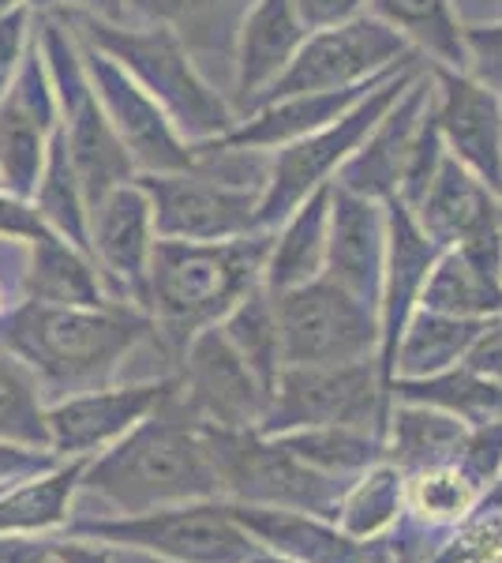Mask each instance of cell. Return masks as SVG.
Returning <instances> with one entry per match:
<instances>
[{
	"mask_svg": "<svg viewBox=\"0 0 502 563\" xmlns=\"http://www.w3.org/2000/svg\"><path fill=\"white\" fill-rule=\"evenodd\" d=\"M79 53H83V65L90 84L98 90V102H102L127 158H132L135 174H185V169L199 166L196 143H188L177 132V124L166 117V109L154 102L113 57H105L102 49H94L87 42H79Z\"/></svg>",
	"mask_w": 502,
	"mask_h": 563,
	"instance_id": "13",
	"label": "cell"
},
{
	"mask_svg": "<svg viewBox=\"0 0 502 563\" xmlns=\"http://www.w3.org/2000/svg\"><path fill=\"white\" fill-rule=\"evenodd\" d=\"M23 301L42 305H105L102 275L94 260L60 233H42L38 241L23 244V275H20Z\"/></svg>",
	"mask_w": 502,
	"mask_h": 563,
	"instance_id": "27",
	"label": "cell"
},
{
	"mask_svg": "<svg viewBox=\"0 0 502 563\" xmlns=\"http://www.w3.org/2000/svg\"><path fill=\"white\" fill-rule=\"evenodd\" d=\"M390 556H394V552H390ZM394 563H420V560H398V556H394Z\"/></svg>",
	"mask_w": 502,
	"mask_h": 563,
	"instance_id": "56",
	"label": "cell"
},
{
	"mask_svg": "<svg viewBox=\"0 0 502 563\" xmlns=\"http://www.w3.org/2000/svg\"><path fill=\"white\" fill-rule=\"evenodd\" d=\"M499 203H502V192H499Z\"/></svg>",
	"mask_w": 502,
	"mask_h": 563,
	"instance_id": "58",
	"label": "cell"
},
{
	"mask_svg": "<svg viewBox=\"0 0 502 563\" xmlns=\"http://www.w3.org/2000/svg\"><path fill=\"white\" fill-rule=\"evenodd\" d=\"M274 440L286 443L297 459H304L319 474L337 477L345 485H353L364 470L382 462V432L356 429V424H323V429H300L274 435Z\"/></svg>",
	"mask_w": 502,
	"mask_h": 563,
	"instance_id": "36",
	"label": "cell"
},
{
	"mask_svg": "<svg viewBox=\"0 0 502 563\" xmlns=\"http://www.w3.org/2000/svg\"><path fill=\"white\" fill-rule=\"evenodd\" d=\"M60 533L124 544L169 563H252L259 544L236 522L233 507L222 496L191 499V504L158 507L143 515H113V519H68Z\"/></svg>",
	"mask_w": 502,
	"mask_h": 563,
	"instance_id": "9",
	"label": "cell"
},
{
	"mask_svg": "<svg viewBox=\"0 0 502 563\" xmlns=\"http://www.w3.org/2000/svg\"><path fill=\"white\" fill-rule=\"evenodd\" d=\"M42 233H49V225L42 222V214L34 211L31 199H20L0 188V241L31 244V241H38Z\"/></svg>",
	"mask_w": 502,
	"mask_h": 563,
	"instance_id": "44",
	"label": "cell"
},
{
	"mask_svg": "<svg viewBox=\"0 0 502 563\" xmlns=\"http://www.w3.org/2000/svg\"><path fill=\"white\" fill-rule=\"evenodd\" d=\"M477 511H502V470L488 481V485H483Z\"/></svg>",
	"mask_w": 502,
	"mask_h": 563,
	"instance_id": "51",
	"label": "cell"
},
{
	"mask_svg": "<svg viewBox=\"0 0 502 563\" xmlns=\"http://www.w3.org/2000/svg\"><path fill=\"white\" fill-rule=\"evenodd\" d=\"M499 563H502V560H499Z\"/></svg>",
	"mask_w": 502,
	"mask_h": 563,
	"instance_id": "59",
	"label": "cell"
},
{
	"mask_svg": "<svg viewBox=\"0 0 502 563\" xmlns=\"http://www.w3.org/2000/svg\"><path fill=\"white\" fill-rule=\"evenodd\" d=\"M154 346V320L124 301H20L0 320V350L31 368L45 402L116 384L132 353Z\"/></svg>",
	"mask_w": 502,
	"mask_h": 563,
	"instance_id": "2",
	"label": "cell"
},
{
	"mask_svg": "<svg viewBox=\"0 0 502 563\" xmlns=\"http://www.w3.org/2000/svg\"><path fill=\"white\" fill-rule=\"evenodd\" d=\"M214 496L222 493L207 451V432L180 402L172 379V390L158 402V410L143 417L102 455L87 459L71 519L143 515Z\"/></svg>",
	"mask_w": 502,
	"mask_h": 563,
	"instance_id": "1",
	"label": "cell"
},
{
	"mask_svg": "<svg viewBox=\"0 0 502 563\" xmlns=\"http://www.w3.org/2000/svg\"><path fill=\"white\" fill-rule=\"evenodd\" d=\"M420 68H424V60L398 68L394 76H387L376 90H368L360 102L353 109H345L326 129L267 154V177H263V192H259V230H274V225L289 211H297L308 196L334 185L337 169L349 162V154L360 147V140L371 132V124L387 113L390 102L413 84V76Z\"/></svg>",
	"mask_w": 502,
	"mask_h": 563,
	"instance_id": "8",
	"label": "cell"
},
{
	"mask_svg": "<svg viewBox=\"0 0 502 563\" xmlns=\"http://www.w3.org/2000/svg\"><path fill=\"white\" fill-rule=\"evenodd\" d=\"M177 395L188 413L210 429H259L270 390L230 346L222 327L191 334L172 365Z\"/></svg>",
	"mask_w": 502,
	"mask_h": 563,
	"instance_id": "14",
	"label": "cell"
},
{
	"mask_svg": "<svg viewBox=\"0 0 502 563\" xmlns=\"http://www.w3.org/2000/svg\"><path fill=\"white\" fill-rule=\"evenodd\" d=\"M34 12H76V15H98V20H127V0H34Z\"/></svg>",
	"mask_w": 502,
	"mask_h": 563,
	"instance_id": "49",
	"label": "cell"
},
{
	"mask_svg": "<svg viewBox=\"0 0 502 563\" xmlns=\"http://www.w3.org/2000/svg\"><path fill=\"white\" fill-rule=\"evenodd\" d=\"M252 563H297V560H286V556H274V552H255V556H252Z\"/></svg>",
	"mask_w": 502,
	"mask_h": 563,
	"instance_id": "54",
	"label": "cell"
},
{
	"mask_svg": "<svg viewBox=\"0 0 502 563\" xmlns=\"http://www.w3.org/2000/svg\"><path fill=\"white\" fill-rule=\"evenodd\" d=\"M483 320H458V316L427 312L416 308L401 331L394 357H390V379H427L461 365L477 342Z\"/></svg>",
	"mask_w": 502,
	"mask_h": 563,
	"instance_id": "32",
	"label": "cell"
},
{
	"mask_svg": "<svg viewBox=\"0 0 502 563\" xmlns=\"http://www.w3.org/2000/svg\"><path fill=\"white\" fill-rule=\"evenodd\" d=\"M390 76H394V71H390ZM382 79H371V84H360V87H349V90H312V95L274 98V102H263V106L248 109L244 117H236L233 129L225 135H217V140H210L207 147L270 154V151L286 147V143L304 140V135L326 129V124L337 121L345 109H353L356 102H360L368 90H376Z\"/></svg>",
	"mask_w": 502,
	"mask_h": 563,
	"instance_id": "23",
	"label": "cell"
},
{
	"mask_svg": "<svg viewBox=\"0 0 502 563\" xmlns=\"http://www.w3.org/2000/svg\"><path fill=\"white\" fill-rule=\"evenodd\" d=\"M387 413L390 379L382 376L379 357L342 361V365H286L270 390L259 432L286 435L323 424L387 432Z\"/></svg>",
	"mask_w": 502,
	"mask_h": 563,
	"instance_id": "10",
	"label": "cell"
},
{
	"mask_svg": "<svg viewBox=\"0 0 502 563\" xmlns=\"http://www.w3.org/2000/svg\"><path fill=\"white\" fill-rule=\"evenodd\" d=\"M427 113H432V68L424 65L413 76V84L390 102L387 113L371 124V132L349 154V162L337 169L334 185L376 199V203L398 199L401 177H405L413 147L427 124Z\"/></svg>",
	"mask_w": 502,
	"mask_h": 563,
	"instance_id": "20",
	"label": "cell"
},
{
	"mask_svg": "<svg viewBox=\"0 0 502 563\" xmlns=\"http://www.w3.org/2000/svg\"><path fill=\"white\" fill-rule=\"evenodd\" d=\"M34 0H0V15H8V12H15V8H31Z\"/></svg>",
	"mask_w": 502,
	"mask_h": 563,
	"instance_id": "55",
	"label": "cell"
},
{
	"mask_svg": "<svg viewBox=\"0 0 502 563\" xmlns=\"http://www.w3.org/2000/svg\"><path fill=\"white\" fill-rule=\"evenodd\" d=\"M439 244L416 225L413 211L398 199L387 203V263H382V286H379V368L387 376L394 346L405 331L409 316L420 308V289L432 275L439 260ZM390 379V376H387Z\"/></svg>",
	"mask_w": 502,
	"mask_h": 563,
	"instance_id": "22",
	"label": "cell"
},
{
	"mask_svg": "<svg viewBox=\"0 0 502 563\" xmlns=\"http://www.w3.org/2000/svg\"><path fill=\"white\" fill-rule=\"evenodd\" d=\"M0 440L45 448V390L23 361L0 350Z\"/></svg>",
	"mask_w": 502,
	"mask_h": 563,
	"instance_id": "40",
	"label": "cell"
},
{
	"mask_svg": "<svg viewBox=\"0 0 502 563\" xmlns=\"http://www.w3.org/2000/svg\"><path fill=\"white\" fill-rule=\"evenodd\" d=\"M154 214L140 180H124L87 214V252L113 301L147 312V271L154 252Z\"/></svg>",
	"mask_w": 502,
	"mask_h": 563,
	"instance_id": "18",
	"label": "cell"
},
{
	"mask_svg": "<svg viewBox=\"0 0 502 563\" xmlns=\"http://www.w3.org/2000/svg\"><path fill=\"white\" fill-rule=\"evenodd\" d=\"M502 98V20L465 23V68Z\"/></svg>",
	"mask_w": 502,
	"mask_h": 563,
	"instance_id": "42",
	"label": "cell"
},
{
	"mask_svg": "<svg viewBox=\"0 0 502 563\" xmlns=\"http://www.w3.org/2000/svg\"><path fill=\"white\" fill-rule=\"evenodd\" d=\"M60 20L71 26L79 42L113 57L154 102L166 109V117L188 143H210L236 124L230 95L217 90L214 79H207V71L191 60V53L172 38L166 26L140 20L113 23L76 12H64Z\"/></svg>",
	"mask_w": 502,
	"mask_h": 563,
	"instance_id": "4",
	"label": "cell"
},
{
	"mask_svg": "<svg viewBox=\"0 0 502 563\" xmlns=\"http://www.w3.org/2000/svg\"><path fill=\"white\" fill-rule=\"evenodd\" d=\"M368 12L398 31L424 65L465 68V20L458 0H368Z\"/></svg>",
	"mask_w": 502,
	"mask_h": 563,
	"instance_id": "31",
	"label": "cell"
},
{
	"mask_svg": "<svg viewBox=\"0 0 502 563\" xmlns=\"http://www.w3.org/2000/svg\"><path fill=\"white\" fill-rule=\"evenodd\" d=\"M413 60L420 57L409 49V42L401 38L398 31H390L382 20L364 12L349 23L326 26V31H308L304 45H300L297 57L289 60V68L281 71L248 109L274 102V98H286V95L349 90V87L390 76V71L413 65ZM248 109H244V113H248Z\"/></svg>",
	"mask_w": 502,
	"mask_h": 563,
	"instance_id": "11",
	"label": "cell"
},
{
	"mask_svg": "<svg viewBox=\"0 0 502 563\" xmlns=\"http://www.w3.org/2000/svg\"><path fill=\"white\" fill-rule=\"evenodd\" d=\"M416 225L439 249H458L461 256L480 263L483 271L502 278V203L499 192L488 188L458 158H446L435 169L432 185L413 207Z\"/></svg>",
	"mask_w": 502,
	"mask_h": 563,
	"instance_id": "15",
	"label": "cell"
},
{
	"mask_svg": "<svg viewBox=\"0 0 502 563\" xmlns=\"http://www.w3.org/2000/svg\"><path fill=\"white\" fill-rule=\"evenodd\" d=\"M326 225H331V185L308 196L297 211H289L270 230L267 267H263V286L270 294L304 286V282L323 275Z\"/></svg>",
	"mask_w": 502,
	"mask_h": 563,
	"instance_id": "28",
	"label": "cell"
},
{
	"mask_svg": "<svg viewBox=\"0 0 502 563\" xmlns=\"http://www.w3.org/2000/svg\"><path fill=\"white\" fill-rule=\"evenodd\" d=\"M300 23L308 31H326V26L349 23L368 12V0H293Z\"/></svg>",
	"mask_w": 502,
	"mask_h": 563,
	"instance_id": "47",
	"label": "cell"
},
{
	"mask_svg": "<svg viewBox=\"0 0 502 563\" xmlns=\"http://www.w3.org/2000/svg\"><path fill=\"white\" fill-rule=\"evenodd\" d=\"M420 308L458 320H491L502 312V278L461 256L458 249H443L420 289Z\"/></svg>",
	"mask_w": 502,
	"mask_h": 563,
	"instance_id": "34",
	"label": "cell"
},
{
	"mask_svg": "<svg viewBox=\"0 0 502 563\" xmlns=\"http://www.w3.org/2000/svg\"><path fill=\"white\" fill-rule=\"evenodd\" d=\"M480 485L465 474L461 466L446 462V466L420 470L405 477V507L401 519H409L420 530L435 533V538H450L458 526L477 511Z\"/></svg>",
	"mask_w": 502,
	"mask_h": 563,
	"instance_id": "35",
	"label": "cell"
},
{
	"mask_svg": "<svg viewBox=\"0 0 502 563\" xmlns=\"http://www.w3.org/2000/svg\"><path fill=\"white\" fill-rule=\"evenodd\" d=\"M286 365H342L379 357V312L331 278L274 294Z\"/></svg>",
	"mask_w": 502,
	"mask_h": 563,
	"instance_id": "12",
	"label": "cell"
},
{
	"mask_svg": "<svg viewBox=\"0 0 502 563\" xmlns=\"http://www.w3.org/2000/svg\"><path fill=\"white\" fill-rule=\"evenodd\" d=\"M199 147V166L185 174H135L150 199L154 233L169 241H230L259 230V192L267 154Z\"/></svg>",
	"mask_w": 502,
	"mask_h": 563,
	"instance_id": "5",
	"label": "cell"
},
{
	"mask_svg": "<svg viewBox=\"0 0 502 563\" xmlns=\"http://www.w3.org/2000/svg\"><path fill=\"white\" fill-rule=\"evenodd\" d=\"M432 68V117L450 158L502 192V98L461 68Z\"/></svg>",
	"mask_w": 502,
	"mask_h": 563,
	"instance_id": "19",
	"label": "cell"
},
{
	"mask_svg": "<svg viewBox=\"0 0 502 563\" xmlns=\"http://www.w3.org/2000/svg\"><path fill=\"white\" fill-rule=\"evenodd\" d=\"M270 230L230 241L158 238L147 271V316L154 346L172 372L191 334L217 327L248 294L263 286Z\"/></svg>",
	"mask_w": 502,
	"mask_h": 563,
	"instance_id": "3",
	"label": "cell"
},
{
	"mask_svg": "<svg viewBox=\"0 0 502 563\" xmlns=\"http://www.w3.org/2000/svg\"><path fill=\"white\" fill-rule=\"evenodd\" d=\"M116 552V563H169L161 556H150V552H140V549H124V544H113Z\"/></svg>",
	"mask_w": 502,
	"mask_h": 563,
	"instance_id": "52",
	"label": "cell"
},
{
	"mask_svg": "<svg viewBox=\"0 0 502 563\" xmlns=\"http://www.w3.org/2000/svg\"><path fill=\"white\" fill-rule=\"evenodd\" d=\"M252 4L255 0H127V15L166 26L199 68L225 65L233 71L236 34Z\"/></svg>",
	"mask_w": 502,
	"mask_h": 563,
	"instance_id": "26",
	"label": "cell"
},
{
	"mask_svg": "<svg viewBox=\"0 0 502 563\" xmlns=\"http://www.w3.org/2000/svg\"><path fill=\"white\" fill-rule=\"evenodd\" d=\"M4 87H8V79H0V95H4Z\"/></svg>",
	"mask_w": 502,
	"mask_h": 563,
	"instance_id": "57",
	"label": "cell"
},
{
	"mask_svg": "<svg viewBox=\"0 0 502 563\" xmlns=\"http://www.w3.org/2000/svg\"><path fill=\"white\" fill-rule=\"evenodd\" d=\"M502 560V511H472L446 538L435 563H499Z\"/></svg>",
	"mask_w": 502,
	"mask_h": 563,
	"instance_id": "41",
	"label": "cell"
},
{
	"mask_svg": "<svg viewBox=\"0 0 502 563\" xmlns=\"http://www.w3.org/2000/svg\"><path fill=\"white\" fill-rule=\"evenodd\" d=\"M57 462H60V459L53 455V451L23 448V443L0 440V488H4V485H15V481H23V477L45 474V470H53Z\"/></svg>",
	"mask_w": 502,
	"mask_h": 563,
	"instance_id": "46",
	"label": "cell"
},
{
	"mask_svg": "<svg viewBox=\"0 0 502 563\" xmlns=\"http://www.w3.org/2000/svg\"><path fill=\"white\" fill-rule=\"evenodd\" d=\"M23 301V294H20V278H8L4 271H0V320H4L8 312H12L15 305Z\"/></svg>",
	"mask_w": 502,
	"mask_h": 563,
	"instance_id": "50",
	"label": "cell"
},
{
	"mask_svg": "<svg viewBox=\"0 0 502 563\" xmlns=\"http://www.w3.org/2000/svg\"><path fill=\"white\" fill-rule=\"evenodd\" d=\"M172 390V372L127 379L45 402V448L64 459H94L124 440Z\"/></svg>",
	"mask_w": 502,
	"mask_h": 563,
	"instance_id": "16",
	"label": "cell"
},
{
	"mask_svg": "<svg viewBox=\"0 0 502 563\" xmlns=\"http://www.w3.org/2000/svg\"><path fill=\"white\" fill-rule=\"evenodd\" d=\"M230 504V499H225ZM236 522L263 552L286 556L297 563H364L368 544L353 541L334 519L308 511H286V507H248L230 504Z\"/></svg>",
	"mask_w": 502,
	"mask_h": 563,
	"instance_id": "25",
	"label": "cell"
},
{
	"mask_svg": "<svg viewBox=\"0 0 502 563\" xmlns=\"http://www.w3.org/2000/svg\"><path fill=\"white\" fill-rule=\"evenodd\" d=\"M364 563H394L387 541H368V556H364Z\"/></svg>",
	"mask_w": 502,
	"mask_h": 563,
	"instance_id": "53",
	"label": "cell"
},
{
	"mask_svg": "<svg viewBox=\"0 0 502 563\" xmlns=\"http://www.w3.org/2000/svg\"><path fill=\"white\" fill-rule=\"evenodd\" d=\"M217 327L230 339V346L244 357V365L259 376V384L274 390L281 368H286V350H281L278 308H274L270 289L259 286L255 294H248Z\"/></svg>",
	"mask_w": 502,
	"mask_h": 563,
	"instance_id": "38",
	"label": "cell"
},
{
	"mask_svg": "<svg viewBox=\"0 0 502 563\" xmlns=\"http://www.w3.org/2000/svg\"><path fill=\"white\" fill-rule=\"evenodd\" d=\"M31 203L53 233H60L64 241H71L76 249L87 252L90 207H87V196H83V185H79L76 166H71V158H68V147H64V140H60V129H57V135H53L49 154H45V166H42L38 185H34Z\"/></svg>",
	"mask_w": 502,
	"mask_h": 563,
	"instance_id": "39",
	"label": "cell"
},
{
	"mask_svg": "<svg viewBox=\"0 0 502 563\" xmlns=\"http://www.w3.org/2000/svg\"><path fill=\"white\" fill-rule=\"evenodd\" d=\"M203 432L222 499L337 519V507L349 488L345 481L319 474L286 443L263 435L259 429H210L203 424Z\"/></svg>",
	"mask_w": 502,
	"mask_h": 563,
	"instance_id": "7",
	"label": "cell"
},
{
	"mask_svg": "<svg viewBox=\"0 0 502 563\" xmlns=\"http://www.w3.org/2000/svg\"><path fill=\"white\" fill-rule=\"evenodd\" d=\"M390 398L432 406V410L458 417L469 429L472 424L502 421V384L469 368L465 361L427 379H390Z\"/></svg>",
	"mask_w": 502,
	"mask_h": 563,
	"instance_id": "33",
	"label": "cell"
},
{
	"mask_svg": "<svg viewBox=\"0 0 502 563\" xmlns=\"http://www.w3.org/2000/svg\"><path fill=\"white\" fill-rule=\"evenodd\" d=\"M465 365L483 372V376L495 379V384H502V312L491 316V320H483L477 342H472L469 357H465Z\"/></svg>",
	"mask_w": 502,
	"mask_h": 563,
	"instance_id": "48",
	"label": "cell"
},
{
	"mask_svg": "<svg viewBox=\"0 0 502 563\" xmlns=\"http://www.w3.org/2000/svg\"><path fill=\"white\" fill-rule=\"evenodd\" d=\"M304 38H308V26L300 23L293 0H255L252 12L244 15L233 49L230 102L236 109V117L289 68V60L297 57Z\"/></svg>",
	"mask_w": 502,
	"mask_h": 563,
	"instance_id": "24",
	"label": "cell"
},
{
	"mask_svg": "<svg viewBox=\"0 0 502 563\" xmlns=\"http://www.w3.org/2000/svg\"><path fill=\"white\" fill-rule=\"evenodd\" d=\"M60 129L57 95L38 49V38L26 45L20 68L12 71L0 95V188L20 199L34 196L45 154Z\"/></svg>",
	"mask_w": 502,
	"mask_h": 563,
	"instance_id": "17",
	"label": "cell"
},
{
	"mask_svg": "<svg viewBox=\"0 0 502 563\" xmlns=\"http://www.w3.org/2000/svg\"><path fill=\"white\" fill-rule=\"evenodd\" d=\"M87 459H64L45 474L0 488V533H60L76 511Z\"/></svg>",
	"mask_w": 502,
	"mask_h": 563,
	"instance_id": "30",
	"label": "cell"
},
{
	"mask_svg": "<svg viewBox=\"0 0 502 563\" xmlns=\"http://www.w3.org/2000/svg\"><path fill=\"white\" fill-rule=\"evenodd\" d=\"M401 507H405V474L382 459L345 488L334 522L353 541L368 544V541H382L394 530V522L401 519Z\"/></svg>",
	"mask_w": 502,
	"mask_h": 563,
	"instance_id": "37",
	"label": "cell"
},
{
	"mask_svg": "<svg viewBox=\"0 0 502 563\" xmlns=\"http://www.w3.org/2000/svg\"><path fill=\"white\" fill-rule=\"evenodd\" d=\"M34 38H38L45 68H49L53 95H57L60 140L79 174V185H83L87 207H94L105 192L132 180L135 166L98 102V90L87 76L71 26L53 12H34Z\"/></svg>",
	"mask_w": 502,
	"mask_h": 563,
	"instance_id": "6",
	"label": "cell"
},
{
	"mask_svg": "<svg viewBox=\"0 0 502 563\" xmlns=\"http://www.w3.org/2000/svg\"><path fill=\"white\" fill-rule=\"evenodd\" d=\"M465 432H469V424H461L458 417L432 410V406L390 398L387 432H382V459L390 466H398L405 477L432 466H446V462L458 459Z\"/></svg>",
	"mask_w": 502,
	"mask_h": 563,
	"instance_id": "29",
	"label": "cell"
},
{
	"mask_svg": "<svg viewBox=\"0 0 502 563\" xmlns=\"http://www.w3.org/2000/svg\"><path fill=\"white\" fill-rule=\"evenodd\" d=\"M382 263H387V203L331 185V225H326L323 278L353 297L379 305Z\"/></svg>",
	"mask_w": 502,
	"mask_h": 563,
	"instance_id": "21",
	"label": "cell"
},
{
	"mask_svg": "<svg viewBox=\"0 0 502 563\" xmlns=\"http://www.w3.org/2000/svg\"><path fill=\"white\" fill-rule=\"evenodd\" d=\"M0 563H68L57 533H0Z\"/></svg>",
	"mask_w": 502,
	"mask_h": 563,
	"instance_id": "45",
	"label": "cell"
},
{
	"mask_svg": "<svg viewBox=\"0 0 502 563\" xmlns=\"http://www.w3.org/2000/svg\"><path fill=\"white\" fill-rule=\"evenodd\" d=\"M454 466H461L483 493V485L502 470V421L472 424V429L465 432V443H461L458 459H454Z\"/></svg>",
	"mask_w": 502,
	"mask_h": 563,
	"instance_id": "43",
	"label": "cell"
}]
</instances>
